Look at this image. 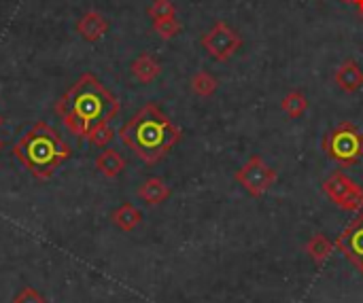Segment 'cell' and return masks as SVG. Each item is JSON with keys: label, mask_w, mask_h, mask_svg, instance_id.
I'll return each instance as SVG.
<instances>
[{"label": "cell", "mask_w": 363, "mask_h": 303, "mask_svg": "<svg viewBox=\"0 0 363 303\" xmlns=\"http://www.w3.org/2000/svg\"><path fill=\"white\" fill-rule=\"evenodd\" d=\"M334 81L345 93H357L363 87V68L355 59H345L334 72Z\"/></svg>", "instance_id": "30bf717a"}, {"label": "cell", "mask_w": 363, "mask_h": 303, "mask_svg": "<svg viewBox=\"0 0 363 303\" xmlns=\"http://www.w3.org/2000/svg\"><path fill=\"white\" fill-rule=\"evenodd\" d=\"M202 47L204 51L217 59V62H228L240 47L242 38L240 34L225 21H217L204 36H202Z\"/></svg>", "instance_id": "52a82bcc"}, {"label": "cell", "mask_w": 363, "mask_h": 303, "mask_svg": "<svg viewBox=\"0 0 363 303\" xmlns=\"http://www.w3.org/2000/svg\"><path fill=\"white\" fill-rule=\"evenodd\" d=\"M332 251H334V244L330 242V238L325 234H315L306 244V253L317 265H323L330 259Z\"/></svg>", "instance_id": "9a60e30c"}, {"label": "cell", "mask_w": 363, "mask_h": 303, "mask_svg": "<svg viewBox=\"0 0 363 303\" xmlns=\"http://www.w3.org/2000/svg\"><path fill=\"white\" fill-rule=\"evenodd\" d=\"M336 248L363 274V210L345 227L336 240Z\"/></svg>", "instance_id": "ba28073f"}, {"label": "cell", "mask_w": 363, "mask_h": 303, "mask_svg": "<svg viewBox=\"0 0 363 303\" xmlns=\"http://www.w3.org/2000/svg\"><path fill=\"white\" fill-rule=\"evenodd\" d=\"M130 70H132V76H134L138 83L147 85V83L155 81V79L162 74V64H160L151 53H140V55L132 62Z\"/></svg>", "instance_id": "8fae6325"}, {"label": "cell", "mask_w": 363, "mask_h": 303, "mask_svg": "<svg viewBox=\"0 0 363 303\" xmlns=\"http://www.w3.org/2000/svg\"><path fill=\"white\" fill-rule=\"evenodd\" d=\"M340 2H347V4H355V6H359L363 0H340Z\"/></svg>", "instance_id": "7402d4cb"}, {"label": "cell", "mask_w": 363, "mask_h": 303, "mask_svg": "<svg viewBox=\"0 0 363 303\" xmlns=\"http://www.w3.org/2000/svg\"><path fill=\"white\" fill-rule=\"evenodd\" d=\"M170 187L162 181V178H157V176H153V178H147L143 185H140V189H138V198L145 202V204H149V206H160V204H164L168 198H170Z\"/></svg>", "instance_id": "7c38bea8"}, {"label": "cell", "mask_w": 363, "mask_h": 303, "mask_svg": "<svg viewBox=\"0 0 363 303\" xmlns=\"http://www.w3.org/2000/svg\"><path fill=\"white\" fill-rule=\"evenodd\" d=\"M181 136L183 132L155 102L145 104L119 130L121 142L149 166L162 161L181 142Z\"/></svg>", "instance_id": "7a4b0ae2"}, {"label": "cell", "mask_w": 363, "mask_h": 303, "mask_svg": "<svg viewBox=\"0 0 363 303\" xmlns=\"http://www.w3.org/2000/svg\"><path fill=\"white\" fill-rule=\"evenodd\" d=\"M96 168L100 174H104L106 178H117L123 168H125V159L115 151V149H106L98 155L96 159Z\"/></svg>", "instance_id": "4fadbf2b"}, {"label": "cell", "mask_w": 363, "mask_h": 303, "mask_svg": "<svg viewBox=\"0 0 363 303\" xmlns=\"http://www.w3.org/2000/svg\"><path fill=\"white\" fill-rule=\"evenodd\" d=\"M113 138H115V130H113L111 123H108V125L100 127L98 132H94L87 140H89L91 144H96V147H106Z\"/></svg>", "instance_id": "ffe728a7"}, {"label": "cell", "mask_w": 363, "mask_h": 303, "mask_svg": "<svg viewBox=\"0 0 363 303\" xmlns=\"http://www.w3.org/2000/svg\"><path fill=\"white\" fill-rule=\"evenodd\" d=\"M13 155L34 178L47 181L70 157V147L49 123L38 121L13 147Z\"/></svg>", "instance_id": "3957f363"}, {"label": "cell", "mask_w": 363, "mask_h": 303, "mask_svg": "<svg viewBox=\"0 0 363 303\" xmlns=\"http://www.w3.org/2000/svg\"><path fill=\"white\" fill-rule=\"evenodd\" d=\"M0 125H2V115H0Z\"/></svg>", "instance_id": "cb8c5ba5"}, {"label": "cell", "mask_w": 363, "mask_h": 303, "mask_svg": "<svg viewBox=\"0 0 363 303\" xmlns=\"http://www.w3.org/2000/svg\"><path fill=\"white\" fill-rule=\"evenodd\" d=\"M13 303H45V299L38 295V291H34V289H30V287H26L15 299Z\"/></svg>", "instance_id": "44dd1931"}, {"label": "cell", "mask_w": 363, "mask_h": 303, "mask_svg": "<svg viewBox=\"0 0 363 303\" xmlns=\"http://www.w3.org/2000/svg\"><path fill=\"white\" fill-rule=\"evenodd\" d=\"M147 15L153 21L166 19V17H174L177 15V6L172 4V0H153V4L147 8Z\"/></svg>", "instance_id": "d6986e66"}, {"label": "cell", "mask_w": 363, "mask_h": 303, "mask_svg": "<svg viewBox=\"0 0 363 303\" xmlns=\"http://www.w3.org/2000/svg\"><path fill=\"white\" fill-rule=\"evenodd\" d=\"M0 147H2V142H0Z\"/></svg>", "instance_id": "d4e9b609"}, {"label": "cell", "mask_w": 363, "mask_h": 303, "mask_svg": "<svg viewBox=\"0 0 363 303\" xmlns=\"http://www.w3.org/2000/svg\"><path fill=\"white\" fill-rule=\"evenodd\" d=\"M323 151L345 168L357 166L363 157V134L355 123L342 121L323 136Z\"/></svg>", "instance_id": "277c9868"}, {"label": "cell", "mask_w": 363, "mask_h": 303, "mask_svg": "<svg viewBox=\"0 0 363 303\" xmlns=\"http://www.w3.org/2000/svg\"><path fill=\"white\" fill-rule=\"evenodd\" d=\"M189 85H191V91H194L196 96H200V98H208V96H213V93L217 91L219 81H217L211 72L200 70V72H196V74L191 76Z\"/></svg>", "instance_id": "e0dca14e"}, {"label": "cell", "mask_w": 363, "mask_h": 303, "mask_svg": "<svg viewBox=\"0 0 363 303\" xmlns=\"http://www.w3.org/2000/svg\"><path fill=\"white\" fill-rule=\"evenodd\" d=\"M323 191L345 212H362L363 210V187L340 170L334 172L323 183Z\"/></svg>", "instance_id": "5b68a950"}, {"label": "cell", "mask_w": 363, "mask_h": 303, "mask_svg": "<svg viewBox=\"0 0 363 303\" xmlns=\"http://www.w3.org/2000/svg\"><path fill=\"white\" fill-rule=\"evenodd\" d=\"M279 174L272 170L259 155H253L240 170H236L234 181L251 195V198H262L274 183Z\"/></svg>", "instance_id": "8992f818"}, {"label": "cell", "mask_w": 363, "mask_h": 303, "mask_svg": "<svg viewBox=\"0 0 363 303\" xmlns=\"http://www.w3.org/2000/svg\"><path fill=\"white\" fill-rule=\"evenodd\" d=\"M181 30H183V25H181V21L177 19V15H174V17H166V19L153 21V32H155L160 38H164V40L174 38Z\"/></svg>", "instance_id": "ac0fdd59"}, {"label": "cell", "mask_w": 363, "mask_h": 303, "mask_svg": "<svg viewBox=\"0 0 363 303\" xmlns=\"http://www.w3.org/2000/svg\"><path fill=\"white\" fill-rule=\"evenodd\" d=\"M357 8H359V17H362V21H363V2L357 6Z\"/></svg>", "instance_id": "603a6c76"}, {"label": "cell", "mask_w": 363, "mask_h": 303, "mask_svg": "<svg viewBox=\"0 0 363 303\" xmlns=\"http://www.w3.org/2000/svg\"><path fill=\"white\" fill-rule=\"evenodd\" d=\"M117 96L106 89L100 79L85 72L55 102V115L62 125L79 138H89L100 127L108 125L119 113Z\"/></svg>", "instance_id": "6da1fadb"}, {"label": "cell", "mask_w": 363, "mask_h": 303, "mask_svg": "<svg viewBox=\"0 0 363 303\" xmlns=\"http://www.w3.org/2000/svg\"><path fill=\"white\" fill-rule=\"evenodd\" d=\"M106 32H108V21L98 11H87L77 21V34L85 42H98Z\"/></svg>", "instance_id": "9c48e42d"}, {"label": "cell", "mask_w": 363, "mask_h": 303, "mask_svg": "<svg viewBox=\"0 0 363 303\" xmlns=\"http://www.w3.org/2000/svg\"><path fill=\"white\" fill-rule=\"evenodd\" d=\"M113 223L121 229V231H132L143 223V215L138 208H134L132 204H121L115 212H113Z\"/></svg>", "instance_id": "5bb4252c"}, {"label": "cell", "mask_w": 363, "mask_h": 303, "mask_svg": "<svg viewBox=\"0 0 363 303\" xmlns=\"http://www.w3.org/2000/svg\"><path fill=\"white\" fill-rule=\"evenodd\" d=\"M281 108H283V113H285L289 119H300V117L308 110V98H306L302 91H289V93L283 98Z\"/></svg>", "instance_id": "2e32d148"}]
</instances>
